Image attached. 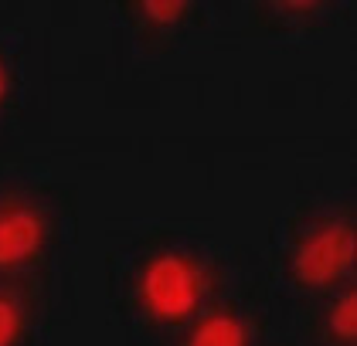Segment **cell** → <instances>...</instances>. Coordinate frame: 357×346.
<instances>
[{"label":"cell","instance_id":"obj_10","mask_svg":"<svg viewBox=\"0 0 357 346\" xmlns=\"http://www.w3.org/2000/svg\"><path fill=\"white\" fill-rule=\"evenodd\" d=\"M28 17H31L28 3H10V0H0V24H7V21H28Z\"/></svg>","mask_w":357,"mask_h":346},{"label":"cell","instance_id":"obj_5","mask_svg":"<svg viewBox=\"0 0 357 346\" xmlns=\"http://www.w3.org/2000/svg\"><path fill=\"white\" fill-rule=\"evenodd\" d=\"M269 313H273V292L266 278L262 248L242 241L235 268L221 285V292L167 346H266Z\"/></svg>","mask_w":357,"mask_h":346},{"label":"cell","instance_id":"obj_8","mask_svg":"<svg viewBox=\"0 0 357 346\" xmlns=\"http://www.w3.org/2000/svg\"><path fill=\"white\" fill-rule=\"evenodd\" d=\"M269 333L282 346H357V282L296 302L273 295Z\"/></svg>","mask_w":357,"mask_h":346},{"label":"cell","instance_id":"obj_9","mask_svg":"<svg viewBox=\"0 0 357 346\" xmlns=\"http://www.w3.org/2000/svg\"><path fill=\"white\" fill-rule=\"evenodd\" d=\"M61 320L24 285L0 282V346H55Z\"/></svg>","mask_w":357,"mask_h":346},{"label":"cell","instance_id":"obj_7","mask_svg":"<svg viewBox=\"0 0 357 346\" xmlns=\"http://www.w3.org/2000/svg\"><path fill=\"white\" fill-rule=\"evenodd\" d=\"M347 0H231V41L273 48H310L351 27Z\"/></svg>","mask_w":357,"mask_h":346},{"label":"cell","instance_id":"obj_2","mask_svg":"<svg viewBox=\"0 0 357 346\" xmlns=\"http://www.w3.org/2000/svg\"><path fill=\"white\" fill-rule=\"evenodd\" d=\"M82 251L79 190L52 163L0 160V282L38 292L68 326Z\"/></svg>","mask_w":357,"mask_h":346},{"label":"cell","instance_id":"obj_1","mask_svg":"<svg viewBox=\"0 0 357 346\" xmlns=\"http://www.w3.org/2000/svg\"><path fill=\"white\" fill-rule=\"evenodd\" d=\"M106 306L123 346H167L228 282L242 241L191 221L133 217L106 235Z\"/></svg>","mask_w":357,"mask_h":346},{"label":"cell","instance_id":"obj_3","mask_svg":"<svg viewBox=\"0 0 357 346\" xmlns=\"http://www.w3.org/2000/svg\"><path fill=\"white\" fill-rule=\"evenodd\" d=\"M357 197L344 180H303L262 248L269 292L282 302L317 299L357 282Z\"/></svg>","mask_w":357,"mask_h":346},{"label":"cell","instance_id":"obj_11","mask_svg":"<svg viewBox=\"0 0 357 346\" xmlns=\"http://www.w3.org/2000/svg\"><path fill=\"white\" fill-rule=\"evenodd\" d=\"M266 346H282V343H275V340H273V333H269V336H266Z\"/></svg>","mask_w":357,"mask_h":346},{"label":"cell","instance_id":"obj_6","mask_svg":"<svg viewBox=\"0 0 357 346\" xmlns=\"http://www.w3.org/2000/svg\"><path fill=\"white\" fill-rule=\"evenodd\" d=\"M48 112V41L28 21L0 24V160L21 157Z\"/></svg>","mask_w":357,"mask_h":346},{"label":"cell","instance_id":"obj_4","mask_svg":"<svg viewBox=\"0 0 357 346\" xmlns=\"http://www.w3.org/2000/svg\"><path fill=\"white\" fill-rule=\"evenodd\" d=\"M119 68H143L231 41V0H119L106 7Z\"/></svg>","mask_w":357,"mask_h":346}]
</instances>
